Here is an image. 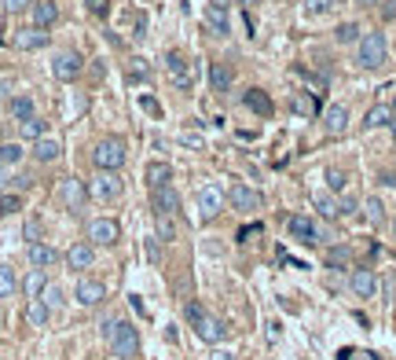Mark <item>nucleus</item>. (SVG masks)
<instances>
[{"mask_svg": "<svg viewBox=\"0 0 396 360\" xmlns=\"http://www.w3.org/2000/svg\"><path fill=\"white\" fill-rule=\"evenodd\" d=\"M393 239H396V217H393Z\"/></svg>", "mask_w": 396, "mask_h": 360, "instance_id": "obj_54", "label": "nucleus"}, {"mask_svg": "<svg viewBox=\"0 0 396 360\" xmlns=\"http://www.w3.org/2000/svg\"><path fill=\"white\" fill-rule=\"evenodd\" d=\"M140 103H143V111H147V114H162V107H158L151 96H140Z\"/></svg>", "mask_w": 396, "mask_h": 360, "instance_id": "obj_47", "label": "nucleus"}, {"mask_svg": "<svg viewBox=\"0 0 396 360\" xmlns=\"http://www.w3.org/2000/svg\"><path fill=\"white\" fill-rule=\"evenodd\" d=\"M73 298H78L81 309H95V305H103L106 287H103L100 280H78V291H73Z\"/></svg>", "mask_w": 396, "mask_h": 360, "instance_id": "obj_9", "label": "nucleus"}, {"mask_svg": "<svg viewBox=\"0 0 396 360\" xmlns=\"http://www.w3.org/2000/svg\"><path fill=\"white\" fill-rule=\"evenodd\" d=\"M19 133H23V140H40V136H45V122H40V118L19 122Z\"/></svg>", "mask_w": 396, "mask_h": 360, "instance_id": "obj_38", "label": "nucleus"}, {"mask_svg": "<svg viewBox=\"0 0 396 360\" xmlns=\"http://www.w3.org/2000/svg\"><path fill=\"white\" fill-rule=\"evenodd\" d=\"M195 335L202 338V342H209V346H220L224 338H228V324L220 320V316H202V320L195 324Z\"/></svg>", "mask_w": 396, "mask_h": 360, "instance_id": "obj_8", "label": "nucleus"}, {"mask_svg": "<svg viewBox=\"0 0 396 360\" xmlns=\"http://www.w3.org/2000/svg\"><path fill=\"white\" fill-rule=\"evenodd\" d=\"M286 232H290L297 243H305V247H316V243H319V228L305 214H294L290 221H286Z\"/></svg>", "mask_w": 396, "mask_h": 360, "instance_id": "obj_11", "label": "nucleus"}, {"mask_svg": "<svg viewBox=\"0 0 396 360\" xmlns=\"http://www.w3.org/2000/svg\"><path fill=\"white\" fill-rule=\"evenodd\" d=\"M202 316H206V309H202L198 302H191V305H187V320H191V324H198Z\"/></svg>", "mask_w": 396, "mask_h": 360, "instance_id": "obj_44", "label": "nucleus"}, {"mask_svg": "<svg viewBox=\"0 0 396 360\" xmlns=\"http://www.w3.org/2000/svg\"><path fill=\"white\" fill-rule=\"evenodd\" d=\"M349 360H378L374 353H349Z\"/></svg>", "mask_w": 396, "mask_h": 360, "instance_id": "obj_48", "label": "nucleus"}, {"mask_svg": "<svg viewBox=\"0 0 396 360\" xmlns=\"http://www.w3.org/2000/svg\"><path fill=\"white\" fill-rule=\"evenodd\" d=\"M8 114H12L15 122L37 118V114H34V96H12V103H8Z\"/></svg>", "mask_w": 396, "mask_h": 360, "instance_id": "obj_28", "label": "nucleus"}, {"mask_svg": "<svg viewBox=\"0 0 396 360\" xmlns=\"http://www.w3.org/2000/svg\"><path fill=\"white\" fill-rule=\"evenodd\" d=\"M136 63H140V67H132V74H128V78H132V81H147V78H151V70L143 67V59H136Z\"/></svg>", "mask_w": 396, "mask_h": 360, "instance_id": "obj_45", "label": "nucleus"}, {"mask_svg": "<svg viewBox=\"0 0 396 360\" xmlns=\"http://www.w3.org/2000/svg\"><path fill=\"white\" fill-rule=\"evenodd\" d=\"M125 158H128V151H125L121 136H106V140H100L92 147V166L100 169V173H117V169L125 166Z\"/></svg>", "mask_w": 396, "mask_h": 360, "instance_id": "obj_2", "label": "nucleus"}, {"mask_svg": "<svg viewBox=\"0 0 396 360\" xmlns=\"http://www.w3.org/2000/svg\"><path fill=\"white\" fill-rule=\"evenodd\" d=\"M228 203L239 210V214H257V210L264 206V199H261V192H253V188H246V184H231Z\"/></svg>", "mask_w": 396, "mask_h": 360, "instance_id": "obj_5", "label": "nucleus"}, {"mask_svg": "<svg viewBox=\"0 0 396 360\" xmlns=\"http://www.w3.org/2000/svg\"><path fill=\"white\" fill-rule=\"evenodd\" d=\"M231 81H235L231 67H224V63H213V67H209V85H213V92H228Z\"/></svg>", "mask_w": 396, "mask_h": 360, "instance_id": "obj_27", "label": "nucleus"}, {"mask_svg": "<svg viewBox=\"0 0 396 360\" xmlns=\"http://www.w3.org/2000/svg\"><path fill=\"white\" fill-rule=\"evenodd\" d=\"M360 26L356 23H341L338 30H334V41H338V45H360Z\"/></svg>", "mask_w": 396, "mask_h": 360, "instance_id": "obj_34", "label": "nucleus"}, {"mask_svg": "<svg viewBox=\"0 0 396 360\" xmlns=\"http://www.w3.org/2000/svg\"><path fill=\"white\" fill-rule=\"evenodd\" d=\"M389 107H393V114H396V100H393V103H389Z\"/></svg>", "mask_w": 396, "mask_h": 360, "instance_id": "obj_55", "label": "nucleus"}, {"mask_svg": "<svg viewBox=\"0 0 396 360\" xmlns=\"http://www.w3.org/2000/svg\"><path fill=\"white\" fill-rule=\"evenodd\" d=\"M81 67H84V63H81L78 52H59V56L51 59V74H56L59 81H73L81 74Z\"/></svg>", "mask_w": 396, "mask_h": 360, "instance_id": "obj_12", "label": "nucleus"}, {"mask_svg": "<svg viewBox=\"0 0 396 360\" xmlns=\"http://www.w3.org/2000/svg\"><path fill=\"white\" fill-rule=\"evenodd\" d=\"M143 177H147V188L154 192V188H165L169 180H173V166H169V162H151Z\"/></svg>", "mask_w": 396, "mask_h": 360, "instance_id": "obj_24", "label": "nucleus"}, {"mask_svg": "<svg viewBox=\"0 0 396 360\" xmlns=\"http://www.w3.org/2000/svg\"><path fill=\"white\" fill-rule=\"evenodd\" d=\"M349 261H352V250L349 247H330L327 250V265H330V269H345Z\"/></svg>", "mask_w": 396, "mask_h": 360, "instance_id": "obj_37", "label": "nucleus"}, {"mask_svg": "<svg viewBox=\"0 0 396 360\" xmlns=\"http://www.w3.org/2000/svg\"><path fill=\"white\" fill-rule=\"evenodd\" d=\"M26 239H30V243H37V239H40V221H37V217H30V221H26Z\"/></svg>", "mask_w": 396, "mask_h": 360, "instance_id": "obj_43", "label": "nucleus"}, {"mask_svg": "<svg viewBox=\"0 0 396 360\" xmlns=\"http://www.w3.org/2000/svg\"><path fill=\"white\" fill-rule=\"evenodd\" d=\"M246 107H250L253 114H261V118H272V111H275L264 89H250V92H246Z\"/></svg>", "mask_w": 396, "mask_h": 360, "instance_id": "obj_25", "label": "nucleus"}, {"mask_svg": "<svg viewBox=\"0 0 396 360\" xmlns=\"http://www.w3.org/2000/svg\"><path fill=\"white\" fill-rule=\"evenodd\" d=\"M15 291H19L15 269H12V265H4V261H0V298H12Z\"/></svg>", "mask_w": 396, "mask_h": 360, "instance_id": "obj_31", "label": "nucleus"}, {"mask_svg": "<svg viewBox=\"0 0 396 360\" xmlns=\"http://www.w3.org/2000/svg\"><path fill=\"white\" fill-rule=\"evenodd\" d=\"M30 15H34V26L48 30L51 23L59 19V8L51 4V0H34V8H30Z\"/></svg>", "mask_w": 396, "mask_h": 360, "instance_id": "obj_21", "label": "nucleus"}, {"mask_svg": "<svg viewBox=\"0 0 396 360\" xmlns=\"http://www.w3.org/2000/svg\"><path fill=\"white\" fill-rule=\"evenodd\" d=\"M154 228H158V239H162V243H173L176 239V225L165 214H154Z\"/></svg>", "mask_w": 396, "mask_h": 360, "instance_id": "obj_36", "label": "nucleus"}, {"mask_svg": "<svg viewBox=\"0 0 396 360\" xmlns=\"http://www.w3.org/2000/svg\"><path fill=\"white\" fill-rule=\"evenodd\" d=\"M15 45L23 48V52H37V48H45V45H48V34H45L40 26L19 30V34H15Z\"/></svg>", "mask_w": 396, "mask_h": 360, "instance_id": "obj_20", "label": "nucleus"}, {"mask_svg": "<svg viewBox=\"0 0 396 360\" xmlns=\"http://www.w3.org/2000/svg\"><path fill=\"white\" fill-rule=\"evenodd\" d=\"M206 26L213 37H228L231 34V19H228V4L224 0H213V4L206 8Z\"/></svg>", "mask_w": 396, "mask_h": 360, "instance_id": "obj_10", "label": "nucleus"}, {"mask_svg": "<svg viewBox=\"0 0 396 360\" xmlns=\"http://www.w3.org/2000/svg\"><path fill=\"white\" fill-rule=\"evenodd\" d=\"M26 258H30L34 269H51V265L59 261V250L48 247V243H30V247H26Z\"/></svg>", "mask_w": 396, "mask_h": 360, "instance_id": "obj_19", "label": "nucleus"}, {"mask_svg": "<svg viewBox=\"0 0 396 360\" xmlns=\"http://www.w3.org/2000/svg\"><path fill=\"white\" fill-rule=\"evenodd\" d=\"M23 144H4V147H0V166H19V162H23Z\"/></svg>", "mask_w": 396, "mask_h": 360, "instance_id": "obj_35", "label": "nucleus"}, {"mask_svg": "<svg viewBox=\"0 0 396 360\" xmlns=\"http://www.w3.org/2000/svg\"><path fill=\"white\" fill-rule=\"evenodd\" d=\"M356 4H360V8H371V4H378V0H356Z\"/></svg>", "mask_w": 396, "mask_h": 360, "instance_id": "obj_51", "label": "nucleus"}, {"mask_svg": "<svg viewBox=\"0 0 396 360\" xmlns=\"http://www.w3.org/2000/svg\"><path fill=\"white\" fill-rule=\"evenodd\" d=\"M349 287H352L356 298H374V294H378V276H374L371 269H352Z\"/></svg>", "mask_w": 396, "mask_h": 360, "instance_id": "obj_15", "label": "nucleus"}, {"mask_svg": "<svg viewBox=\"0 0 396 360\" xmlns=\"http://www.w3.org/2000/svg\"><path fill=\"white\" fill-rule=\"evenodd\" d=\"M345 184H349V177L341 173V169H327V188L330 192H345Z\"/></svg>", "mask_w": 396, "mask_h": 360, "instance_id": "obj_42", "label": "nucleus"}, {"mask_svg": "<svg viewBox=\"0 0 396 360\" xmlns=\"http://www.w3.org/2000/svg\"><path fill=\"white\" fill-rule=\"evenodd\" d=\"M59 195H62V203H67L70 214H81L84 203H89V188H84L78 177H67V180H62V184H59Z\"/></svg>", "mask_w": 396, "mask_h": 360, "instance_id": "obj_6", "label": "nucleus"}, {"mask_svg": "<svg viewBox=\"0 0 396 360\" xmlns=\"http://www.w3.org/2000/svg\"><path fill=\"white\" fill-rule=\"evenodd\" d=\"M312 206H316V214L327 217V221H338V217H341V203L334 199V192H316Z\"/></svg>", "mask_w": 396, "mask_h": 360, "instance_id": "obj_22", "label": "nucleus"}, {"mask_svg": "<svg viewBox=\"0 0 396 360\" xmlns=\"http://www.w3.org/2000/svg\"><path fill=\"white\" fill-rule=\"evenodd\" d=\"M151 206H154V214H165V217L180 214V195L173 192V184L154 188V192H151Z\"/></svg>", "mask_w": 396, "mask_h": 360, "instance_id": "obj_16", "label": "nucleus"}, {"mask_svg": "<svg viewBox=\"0 0 396 360\" xmlns=\"http://www.w3.org/2000/svg\"><path fill=\"white\" fill-rule=\"evenodd\" d=\"M165 63H169V78L180 92L191 89V70H187V59L180 56V52H165Z\"/></svg>", "mask_w": 396, "mask_h": 360, "instance_id": "obj_17", "label": "nucleus"}, {"mask_svg": "<svg viewBox=\"0 0 396 360\" xmlns=\"http://www.w3.org/2000/svg\"><path fill=\"white\" fill-rule=\"evenodd\" d=\"M352 214H356V199L345 195V199H341V217H352Z\"/></svg>", "mask_w": 396, "mask_h": 360, "instance_id": "obj_46", "label": "nucleus"}, {"mask_svg": "<svg viewBox=\"0 0 396 360\" xmlns=\"http://www.w3.org/2000/svg\"><path fill=\"white\" fill-rule=\"evenodd\" d=\"M338 0H305V15H327Z\"/></svg>", "mask_w": 396, "mask_h": 360, "instance_id": "obj_41", "label": "nucleus"}, {"mask_svg": "<svg viewBox=\"0 0 396 360\" xmlns=\"http://www.w3.org/2000/svg\"><path fill=\"white\" fill-rule=\"evenodd\" d=\"M40 302H45L51 313H59V309H62V291L56 287V283H48V287H45V294H40Z\"/></svg>", "mask_w": 396, "mask_h": 360, "instance_id": "obj_40", "label": "nucleus"}, {"mask_svg": "<svg viewBox=\"0 0 396 360\" xmlns=\"http://www.w3.org/2000/svg\"><path fill=\"white\" fill-rule=\"evenodd\" d=\"M385 56H389V45H385V34H363L356 45V63L363 70H378Z\"/></svg>", "mask_w": 396, "mask_h": 360, "instance_id": "obj_3", "label": "nucleus"}, {"mask_svg": "<svg viewBox=\"0 0 396 360\" xmlns=\"http://www.w3.org/2000/svg\"><path fill=\"white\" fill-rule=\"evenodd\" d=\"M290 107H294V114H305V118H312V114L319 111V103H316L312 96H308V92H294Z\"/></svg>", "mask_w": 396, "mask_h": 360, "instance_id": "obj_32", "label": "nucleus"}, {"mask_svg": "<svg viewBox=\"0 0 396 360\" xmlns=\"http://www.w3.org/2000/svg\"><path fill=\"white\" fill-rule=\"evenodd\" d=\"M8 184H12V180H8V169L0 166V188H8Z\"/></svg>", "mask_w": 396, "mask_h": 360, "instance_id": "obj_50", "label": "nucleus"}, {"mask_svg": "<svg viewBox=\"0 0 396 360\" xmlns=\"http://www.w3.org/2000/svg\"><path fill=\"white\" fill-rule=\"evenodd\" d=\"M19 210H23V195H12V192L0 195V214H4V217L19 214Z\"/></svg>", "mask_w": 396, "mask_h": 360, "instance_id": "obj_39", "label": "nucleus"}, {"mask_svg": "<svg viewBox=\"0 0 396 360\" xmlns=\"http://www.w3.org/2000/svg\"><path fill=\"white\" fill-rule=\"evenodd\" d=\"M224 199H228V195H224L217 184H206V188L198 192V217H202V221H213V217L224 210Z\"/></svg>", "mask_w": 396, "mask_h": 360, "instance_id": "obj_7", "label": "nucleus"}, {"mask_svg": "<svg viewBox=\"0 0 396 360\" xmlns=\"http://www.w3.org/2000/svg\"><path fill=\"white\" fill-rule=\"evenodd\" d=\"M48 320H51V309L40 298H34V302L26 305V324L30 327H48Z\"/></svg>", "mask_w": 396, "mask_h": 360, "instance_id": "obj_29", "label": "nucleus"}, {"mask_svg": "<svg viewBox=\"0 0 396 360\" xmlns=\"http://www.w3.org/2000/svg\"><path fill=\"white\" fill-rule=\"evenodd\" d=\"M239 4H242V8H253V4H261V0H239Z\"/></svg>", "mask_w": 396, "mask_h": 360, "instance_id": "obj_52", "label": "nucleus"}, {"mask_svg": "<svg viewBox=\"0 0 396 360\" xmlns=\"http://www.w3.org/2000/svg\"><path fill=\"white\" fill-rule=\"evenodd\" d=\"M89 195H95L100 203H110V199L121 195V177H117V173H100V177L92 180Z\"/></svg>", "mask_w": 396, "mask_h": 360, "instance_id": "obj_13", "label": "nucleus"}, {"mask_svg": "<svg viewBox=\"0 0 396 360\" xmlns=\"http://www.w3.org/2000/svg\"><path fill=\"white\" fill-rule=\"evenodd\" d=\"M323 129L330 136H341L349 129V107H345V103H330V107L323 111Z\"/></svg>", "mask_w": 396, "mask_h": 360, "instance_id": "obj_18", "label": "nucleus"}, {"mask_svg": "<svg viewBox=\"0 0 396 360\" xmlns=\"http://www.w3.org/2000/svg\"><path fill=\"white\" fill-rule=\"evenodd\" d=\"M45 287H48V272H45V269H34V272H30V276L23 280V294H26L30 302L40 298V294H45Z\"/></svg>", "mask_w": 396, "mask_h": 360, "instance_id": "obj_26", "label": "nucleus"}, {"mask_svg": "<svg viewBox=\"0 0 396 360\" xmlns=\"http://www.w3.org/2000/svg\"><path fill=\"white\" fill-rule=\"evenodd\" d=\"M209 360H235V357H231V353H224V349H217V353H213Z\"/></svg>", "mask_w": 396, "mask_h": 360, "instance_id": "obj_49", "label": "nucleus"}, {"mask_svg": "<svg viewBox=\"0 0 396 360\" xmlns=\"http://www.w3.org/2000/svg\"><path fill=\"white\" fill-rule=\"evenodd\" d=\"M121 239V225L110 217H95L89 225V243L92 247H114V243Z\"/></svg>", "mask_w": 396, "mask_h": 360, "instance_id": "obj_4", "label": "nucleus"}, {"mask_svg": "<svg viewBox=\"0 0 396 360\" xmlns=\"http://www.w3.org/2000/svg\"><path fill=\"white\" fill-rule=\"evenodd\" d=\"M62 258H67V269L84 272V269H92V265H95V247H92V243H73Z\"/></svg>", "mask_w": 396, "mask_h": 360, "instance_id": "obj_14", "label": "nucleus"}, {"mask_svg": "<svg viewBox=\"0 0 396 360\" xmlns=\"http://www.w3.org/2000/svg\"><path fill=\"white\" fill-rule=\"evenodd\" d=\"M103 338H106V346H110V357L117 360H132L136 353H140V331H136L132 324H125V320H106L103 324Z\"/></svg>", "mask_w": 396, "mask_h": 360, "instance_id": "obj_1", "label": "nucleus"}, {"mask_svg": "<svg viewBox=\"0 0 396 360\" xmlns=\"http://www.w3.org/2000/svg\"><path fill=\"white\" fill-rule=\"evenodd\" d=\"M363 214H367V221H371L374 228L385 225V206H382V199H378V195H371L367 203H363Z\"/></svg>", "mask_w": 396, "mask_h": 360, "instance_id": "obj_33", "label": "nucleus"}, {"mask_svg": "<svg viewBox=\"0 0 396 360\" xmlns=\"http://www.w3.org/2000/svg\"><path fill=\"white\" fill-rule=\"evenodd\" d=\"M393 122V107H389V103H374V107L367 111V122H363V125H367V129H382V125H389Z\"/></svg>", "mask_w": 396, "mask_h": 360, "instance_id": "obj_30", "label": "nucleus"}, {"mask_svg": "<svg viewBox=\"0 0 396 360\" xmlns=\"http://www.w3.org/2000/svg\"><path fill=\"white\" fill-rule=\"evenodd\" d=\"M62 155V147H59V140L56 136H40V140H34V158L37 162H56V158Z\"/></svg>", "mask_w": 396, "mask_h": 360, "instance_id": "obj_23", "label": "nucleus"}, {"mask_svg": "<svg viewBox=\"0 0 396 360\" xmlns=\"http://www.w3.org/2000/svg\"><path fill=\"white\" fill-rule=\"evenodd\" d=\"M389 129H393V140H396V114H393V122H389Z\"/></svg>", "mask_w": 396, "mask_h": 360, "instance_id": "obj_53", "label": "nucleus"}]
</instances>
